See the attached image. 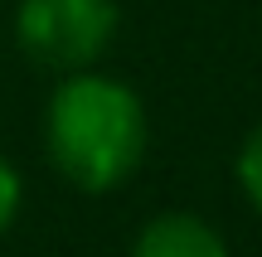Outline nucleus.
Instances as JSON below:
<instances>
[{
  "mask_svg": "<svg viewBox=\"0 0 262 257\" xmlns=\"http://www.w3.org/2000/svg\"><path fill=\"white\" fill-rule=\"evenodd\" d=\"M131 257H228V243L199 214H156L131 243Z\"/></svg>",
  "mask_w": 262,
  "mask_h": 257,
  "instance_id": "3",
  "label": "nucleus"
},
{
  "mask_svg": "<svg viewBox=\"0 0 262 257\" xmlns=\"http://www.w3.org/2000/svg\"><path fill=\"white\" fill-rule=\"evenodd\" d=\"M150 146L146 102L102 73H68L44 112V151L83 194H107L136 175Z\"/></svg>",
  "mask_w": 262,
  "mask_h": 257,
  "instance_id": "1",
  "label": "nucleus"
},
{
  "mask_svg": "<svg viewBox=\"0 0 262 257\" xmlns=\"http://www.w3.org/2000/svg\"><path fill=\"white\" fill-rule=\"evenodd\" d=\"M117 34L112 0H19L15 39L34 63L58 73H83L102 58Z\"/></svg>",
  "mask_w": 262,
  "mask_h": 257,
  "instance_id": "2",
  "label": "nucleus"
},
{
  "mask_svg": "<svg viewBox=\"0 0 262 257\" xmlns=\"http://www.w3.org/2000/svg\"><path fill=\"white\" fill-rule=\"evenodd\" d=\"M238 184H243L248 204L262 214V126H253L248 141L238 146Z\"/></svg>",
  "mask_w": 262,
  "mask_h": 257,
  "instance_id": "4",
  "label": "nucleus"
},
{
  "mask_svg": "<svg viewBox=\"0 0 262 257\" xmlns=\"http://www.w3.org/2000/svg\"><path fill=\"white\" fill-rule=\"evenodd\" d=\"M19 199H25V184H19V175H15V165L0 155V238H5V228L15 223V214H19Z\"/></svg>",
  "mask_w": 262,
  "mask_h": 257,
  "instance_id": "5",
  "label": "nucleus"
}]
</instances>
